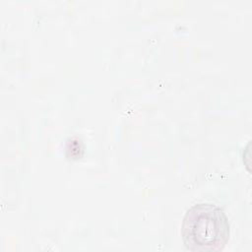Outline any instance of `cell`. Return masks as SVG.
Segmentation results:
<instances>
[{"instance_id":"6da1fadb","label":"cell","mask_w":252,"mask_h":252,"mask_svg":"<svg viewBox=\"0 0 252 252\" xmlns=\"http://www.w3.org/2000/svg\"><path fill=\"white\" fill-rule=\"evenodd\" d=\"M181 236L190 251H220L229 239L228 220L223 210L215 204L193 205L184 215Z\"/></svg>"}]
</instances>
